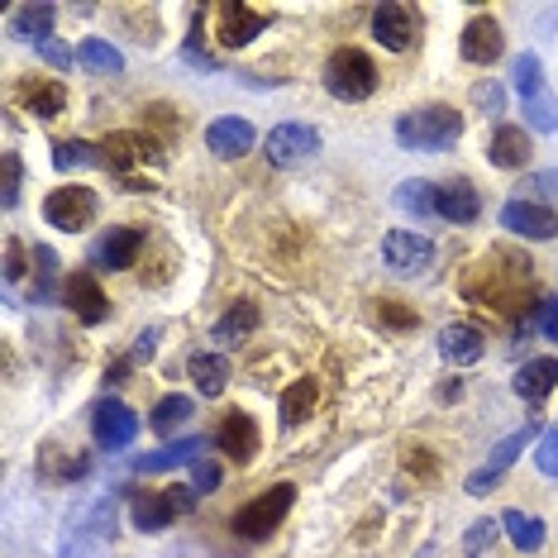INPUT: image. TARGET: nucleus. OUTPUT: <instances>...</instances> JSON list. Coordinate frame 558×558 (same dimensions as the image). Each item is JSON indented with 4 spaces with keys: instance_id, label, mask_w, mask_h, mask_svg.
Instances as JSON below:
<instances>
[{
    "instance_id": "a211bd4d",
    "label": "nucleus",
    "mask_w": 558,
    "mask_h": 558,
    "mask_svg": "<svg viewBox=\"0 0 558 558\" xmlns=\"http://www.w3.org/2000/svg\"><path fill=\"white\" fill-rule=\"evenodd\" d=\"M134 525L144 530H162V525H172L177 515H182V506H177V497H172V487L168 492H134Z\"/></svg>"
},
{
    "instance_id": "e433bc0d",
    "label": "nucleus",
    "mask_w": 558,
    "mask_h": 558,
    "mask_svg": "<svg viewBox=\"0 0 558 558\" xmlns=\"http://www.w3.org/2000/svg\"><path fill=\"white\" fill-rule=\"evenodd\" d=\"M92 72H120L124 68V58H120V48H110V44H100V39H86L82 44V53H77Z\"/></svg>"
},
{
    "instance_id": "20e7f679",
    "label": "nucleus",
    "mask_w": 558,
    "mask_h": 558,
    "mask_svg": "<svg viewBox=\"0 0 558 558\" xmlns=\"http://www.w3.org/2000/svg\"><path fill=\"white\" fill-rule=\"evenodd\" d=\"M291 497H296V487H291V482H277L272 492H263V497H253L248 506H239L234 520H230L234 535H239V539H268L272 530L287 520Z\"/></svg>"
},
{
    "instance_id": "6ab92c4d",
    "label": "nucleus",
    "mask_w": 558,
    "mask_h": 558,
    "mask_svg": "<svg viewBox=\"0 0 558 558\" xmlns=\"http://www.w3.org/2000/svg\"><path fill=\"white\" fill-rule=\"evenodd\" d=\"M138 248H144V230H110L96 244V263L110 268V272H124V268L138 263Z\"/></svg>"
},
{
    "instance_id": "393cba45",
    "label": "nucleus",
    "mask_w": 558,
    "mask_h": 558,
    "mask_svg": "<svg viewBox=\"0 0 558 558\" xmlns=\"http://www.w3.org/2000/svg\"><path fill=\"white\" fill-rule=\"evenodd\" d=\"M53 20H58L53 5H20L15 20H10V29H15L20 39H29V44H48V29H53Z\"/></svg>"
},
{
    "instance_id": "ea45409f",
    "label": "nucleus",
    "mask_w": 558,
    "mask_h": 558,
    "mask_svg": "<svg viewBox=\"0 0 558 558\" xmlns=\"http://www.w3.org/2000/svg\"><path fill=\"white\" fill-rule=\"evenodd\" d=\"M535 463H539V473H544V477H558V429H549V435L539 439Z\"/></svg>"
},
{
    "instance_id": "7c9ffc66",
    "label": "nucleus",
    "mask_w": 558,
    "mask_h": 558,
    "mask_svg": "<svg viewBox=\"0 0 558 558\" xmlns=\"http://www.w3.org/2000/svg\"><path fill=\"white\" fill-rule=\"evenodd\" d=\"M53 162L62 172H77V168H92V162H100V154L86 138H62V144H53Z\"/></svg>"
},
{
    "instance_id": "b1692460",
    "label": "nucleus",
    "mask_w": 558,
    "mask_h": 558,
    "mask_svg": "<svg viewBox=\"0 0 558 558\" xmlns=\"http://www.w3.org/2000/svg\"><path fill=\"white\" fill-rule=\"evenodd\" d=\"M501 535L515 544L520 554H535L544 544V520L539 515H525V511H506L501 515Z\"/></svg>"
},
{
    "instance_id": "ddd939ff",
    "label": "nucleus",
    "mask_w": 558,
    "mask_h": 558,
    "mask_svg": "<svg viewBox=\"0 0 558 558\" xmlns=\"http://www.w3.org/2000/svg\"><path fill=\"white\" fill-rule=\"evenodd\" d=\"M225 453H230V463H248L253 453H258V425H253L248 411H230L220 421V435H215Z\"/></svg>"
},
{
    "instance_id": "de8ad7c7",
    "label": "nucleus",
    "mask_w": 558,
    "mask_h": 558,
    "mask_svg": "<svg viewBox=\"0 0 558 558\" xmlns=\"http://www.w3.org/2000/svg\"><path fill=\"white\" fill-rule=\"evenodd\" d=\"M215 482H220V468H215V463H196V492H215Z\"/></svg>"
},
{
    "instance_id": "aec40b11",
    "label": "nucleus",
    "mask_w": 558,
    "mask_h": 558,
    "mask_svg": "<svg viewBox=\"0 0 558 558\" xmlns=\"http://www.w3.org/2000/svg\"><path fill=\"white\" fill-rule=\"evenodd\" d=\"M477 210H482V201H477V192L468 182H444V186H435V215H444V220L468 225V220H477Z\"/></svg>"
},
{
    "instance_id": "bb28decb",
    "label": "nucleus",
    "mask_w": 558,
    "mask_h": 558,
    "mask_svg": "<svg viewBox=\"0 0 558 558\" xmlns=\"http://www.w3.org/2000/svg\"><path fill=\"white\" fill-rule=\"evenodd\" d=\"M192 377H196L201 397H220L225 383H230V363H225L220 353H196V359H192Z\"/></svg>"
},
{
    "instance_id": "7ed1b4c3",
    "label": "nucleus",
    "mask_w": 558,
    "mask_h": 558,
    "mask_svg": "<svg viewBox=\"0 0 558 558\" xmlns=\"http://www.w3.org/2000/svg\"><path fill=\"white\" fill-rule=\"evenodd\" d=\"M325 86H329V96H339V100H367L377 92L373 58H367L363 48H339V53L325 62Z\"/></svg>"
},
{
    "instance_id": "2f4dec72",
    "label": "nucleus",
    "mask_w": 558,
    "mask_h": 558,
    "mask_svg": "<svg viewBox=\"0 0 558 558\" xmlns=\"http://www.w3.org/2000/svg\"><path fill=\"white\" fill-rule=\"evenodd\" d=\"M530 435H535V421H530L525 429H515V435H511V439H501V444H497V449H492V459H487V468H482V473L501 477V473H506V468H511V463H515V453H520V449H525V444H530Z\"/></svg>"
},
{
    "instance_id": "4468645a",
    "label": "nucleus",
    "mask_w": 558,
    "mask_h": 558,
    "mask_svg": "<svg viewBox=\"0 0 558 558\" xmlns=\"http://www.w3.org/2000/svg\"><path fill=\"white\" fill-rule=\"evenodd\" d=\"M158 158V138L154 134H110L106 144H100V162L106 168H134V162H148Z\"/></svg>"
},
{
    "instance_id": "49530a36",
    "label": "nucleus",
    "mask_w": 558,
    "mask_h": 558,
    "mask_svg": "<svg viewBox=\"0 0 558 558\" xmlns=\"http://www.w3.org/2000/svg\"><path fill=\"white\" fill-rule=\"evenodd\" d=\"M39 53H44L48 62H53V68H72V53H68V48H62V44H53V39L39 44Z\"/></svg>"
},
{
    "instance_id": "f8f14e48",
    "label": "nucleus",
    "mask_w": 558,
    "mask_h": 558,
    "mask_svg": "<svg viewBox=\"0 0 558 558\" xmlns=\"http://www.w3.org/2000/svg\"><path fill=\"white\" fill-rule=\"evenodd\" d=\"M215 20H220V39L225 48H244L253 34H263V24H268V15L263 10H248V5H239V0H225L220 10H215Z\"/></svg>"
},
{
    "instance_id": "f257e3e1",
    "label": "nucleus",
    "mask_w": 558,
    "mask_h": 558,
    "mask_svg": "<svg viewBox=\"0 0 558 558\" xmlns=\"http://www.w3.org/2000/svg\"><path fill=\"white\" fill-rule=\"evenodd\" d=\"M530 291H535V268L511 248L482 253L473 268L463 272V296L497 315H520L530 306Z\"/></svg>"
},
{
    "instance_id": "f03ea898",
    "label": "nucleus",
    "mask_w": 558,
    "mask_h": 558,
    "mask_svg": "<svg viewBox=\"0 0 558 558\" xmlns=\"http://www.w3.org/2000/svg\"><path fill=\"white\" fill-rule=\"evenodd\" d=\"M463 134V116L453 106H425L397 120V138L401 148H421V154H439L453 148V138Z\"/></svg>"
},
{
    "instance_id": "1a4fd4ad",
    "label": "nucleus",
    "mask_w": 558,
    "mask_h": 558,
    "mask_svg": "<svg viewBox=\"0 0 558 558\" xmlns=\"http://www.w3.org/2000/svg\"><path fill=\"white\" fill-rule=\"evenodd\" d=\"M383 258L397 272H425L429 263H435V244H429L425 234H415V230H391L383 239Z\"/></svg>"
},
{
    "instance_id": "0eeeda50",
    "label": "nucleus",
    "mask_w": 558,
    "mask_h": 558,
    "mask_svg": "<svg viewBox=\"0 0 558 558\" xmlns=\"http://www.w3.org/2000/svg\"><path fill=\"white\" fill-rule=\"evenodd\" d=\"M415 29H421V15L411 5H401V0H387V5L373 10V34L391 53H405L415 44Z\"/></svg>"
},
{
    "instance_id": "c756f323",
    "label": "nucleus",
    "mask_w": 558,
    "mask_h": 558,
    "mask_svg": "<svg viewBox=\"0 0 558 558\" xmlns=\"http://www.w3.org/2000/svg\"><path fill=\"white\" fill-rule=\"evenodd\" d=\"M192 415H196V411H192V401H186V397H162V401L154 405V421H148V425H154L158 435H172V429L186 425Z\"/></svg>"
},
{
    "instance_id": "6e6552de",
    "label": "nucleus",
    "mask_w": 558,
    "mask_h": 558,
    "mask_svg": "<svg viewBox=\"0 0 558 558\" xmlns=\"http://www.w3.org/2000/svg\"><path fill=\"white\" fill-rule=\"evenodd\" d=\"M92 435L100 449H130L138 435V415L124 401H100L92 411Z\"/></svg>"
},
{
    "instance_id": "2eb2a0df",
    "label": "nucleus",
    "mask_w": 558,
    "mask_h": 558,
    "mask_svg": "<svg viewBox=\"0 0 558 558\" xmlns=\"http://www.w3.org/2000/svg\"><path fill=\"white\" fill-rule=\"evenodd\" d=\"M206 148H210L215 158H244L248 148H253V124L239 120V116L215 120L210 130H206Z\"/></svg>"
},
{
    "instance_id": "a18cd8bd",
    "label": "nucleus",
    "mask_w": 558,
    "mask_h": 558,
    "mask_svg": "<svg viewBox=\"0 0 558 558\" xmlns=\"http://www.w3.org/2000/svg\"><path fill=\"white\" fill-rule=\"evenodd\" d=\"M530 186H535L539 196H549V201H558V172H535L530 177Z\"/></svg>"
},
{
    "instance_id": "412c9836",
    "label": "nucleus",
    "mask_w": 558,
    "mask_h": 558,
    "mask_svg": "<svg viewBox=\"0 0 558 558\" xmlns=\"http://www.w3.org/2000/svg\"><path fill=\"white\" fill-rule=\"evenodd\" d=\"M554 387H558V359H530L515 373V391L525 401H544Z\"/></svg>"
},
{
    "instance_id": "58836bf2",
    "label": "nucleus",
    "mask_w": 558,
    "mask_h": 558,
    "mask_svg": "<svg viewBox=\"0 0 558 558\" xmlns=\"http://www.w3.org/2000/svg\"><path fill=\"white\" fill-rule=\"evenodd\" d=\"M0 168H5V186H0V206L15 210V206H20V158H15V154H5V158H0Z\"/></svg>"
},
{
    "instance_id": "cd10ccee",
    "label": "nucleus",
    "mask_w": 558,
    "mask_h": 558,
    "mask_svg": "<svg viewBox=\"0 0 558 558\" xmlns=\"http://www.w3.org/2000/svg\"><path fill=\"white\" fill-rule=\"evenodd\" d=\"M20 96H24V106H29L39 120H53L58 110L68 106V92H62L58 82H24V86H20Z\"/></svg>"
},
{
    "instance_id": "79ce46f5",
    "label": "nucleus",
    "mask_w": 558,
    "mask_h": 558,
    "mask_svg": "<svg viewBox=\"0 0 558 558\" xmlns=\"http://www.w3.org/2000/svg\"><path fill=\"white\" fill-rule=\"evenodd\" d=\"M377 320L391 325V329H405V325H415V315H411V311H401L397 301H383V306H377Z\"/></svg>"
},
{
    "instance_id": "72a5a7b5",
    "label": "nucleus",
    "mask_w": 558,
    "mask_h": 558,
    "mask_svg": "<svg viewBox=\"0 0 558 558\" xmlns=\"http://www.w3.org/2000/svg\"><path fill=\"white\" fill-rule=\"evenodd\" d=\"M397 206L405 215H429V210H435V186H429V182H401L397 186Z\"/></svg>"
},
{
    "instance_id": "39448f33",
    "label": "nucleus",
    "mask_w": 558,
    "mask_h": 558,
    "mask_svg": "<svg viewBox=\"0 0 558 558\" xmlns=\"http://www.w3.org/2000/svg\"><path fill=\"white\" fill-rule=\"evenodd\" d=\"M44 220L62 234H82L86 225L96 220V192L92 186H58V192L44 201Z\"/></svg>"
},
{
    "instance_id": "4be33fe9",
    "label": "nucleus",
    "mask_w": 558,
    "mask_h": 558,
    "mask_svg": "<svg viewBox=\"0 0 558 558\" xmlns=\"http://www.w3.org/2000/svg\"><path fill=\"white\" fill-rule=\"evenodd\" d=\"M487 158L497 162V168H525V162H530V134L515 130V124H501V130L492 134Z\"/></svg>"
},
{
    "instance_id": "a19ab883",
    "label": "nucleus",
    "mask_w": 558,
    "mask_h": 558,
    "mask_svg": "<svg viewBox=\"0 0 558 558\" xmlns=\"http://www.w3.org/2000/svg\"><path fill=\"white\" fill-rule=\"evenodd\" d=\"M530 325H535V329H544V335H549V339H558V296L539 301V311L530 315Z\"/></svg>"
},
{
    "instance_id": "a878e982",
    "label": "nucleus",
    "mask_w": 558,
    "mask_h": 558,
    "mask_svg": "<svg viewBox=\"0 0 558 558\" xmlns=\"http://www.w3.org/2000/svg\"><path fill=\"white\" fill-rule=\"evenodd\" d=\"M315 397H320V387L311 383V377H301V383H291L287 391H282V425L287 429H296L306 415L315 411Z\"/></svg>"
},
{
    "instance_id": "9d476101",
    "label": "nucleus",
    "mask_w": 558,
    "mask_h": 558,
    "mask_svg": "<svg viewBox=\"0 0 558 558\" xmlns=\"http://www.w3.org/2000/svg\"><path fill=\"white\" fill-rule=\"evenodd\" d=\"M501 225L520 239H558V215L549 206H539V201H511L501 210Z\"/></svg>"
},
{
    "instance_id": "f3484780",
    "label": "nucleus",
    "mask_w": 558,
    "mask_h": 558,
    "mask_svg": "<svg viewBox=\"0 0 558 558\" xmlns=\"http://www.w3.org/2000/svg\"><path fill=\"white\" fill-rule=\"evenodd\" d=\"M439 353H444V363L468 367V363H477L482 353H487V339H482L477 325H449L439 335Z\"/></svg>"
},
{
    "instance_id": "4c0bfd02",
    "label": "nucleus",
    "mask_w": 558,
    "mask_h": 558,
    "mask_svg": "<svg viewBox=\"0 0 558 558\" xmlns=\"http://www.w3.org/2000/svg\"><path fill=\"white\" fill-rule=\"evenodd\" d=\"M473 106H477L487 120H497V116H506V92H501L497 82H477V86H473Z\"/></svg>"
},
{
    "instance_id": "c03bdc74",
    "label": "nucleus",
    "mask_w": 558,
    "mask_h": 558,
    "mask_svg": "<svg viewBox=\"0 0 558 558\" xmlns=\"http://www.w3.org/2000/svg\"><path fill=\"white\" fill-rule=\"evenodd\" d=\"M405 468L421 477H435V459H429V449H405Z\"/></svg>"
},
{
    "instance_id": "c9c22d12",
    "label": "nucleus",
    "mask_w": 558,
    "mask_h": 558,
    "mask_svg": "<svg viewBox=\"0 0 558 558\" xmlns=\"http://www.w3.org/2000/svg\"><path fill=\"white\" fill-rule=\"evenodd\" d=\"M501 535V520H477L473 530H468V539H463V554L468 558H492V544H497Z\"/></svg>"
},
{
    "instance_id": "c85d7f7f",
    "label": "nucleus",
    "mask_w": 558,
    "mask_h": 558,
    "mask_svg": "<svg viewBox=\"0 0 558 558\" xmlns=\"http://www.w3.org/2000/svg\"><path fill=\"white\" fill-rule=\"evenodd\" d=\"M253 329H258V306H253V301H234V306L220 315V325H215V339L234 344V339L253 335Z\"/></svg>"
},
{
    "instance_id": "5701e85b",
    "label": "nucleus",
    "mask_w": 558,
    "mask_h": 558,
    "mask_svg": "<svg viewBox=\"0 0 558 558\" xmlns=\"http://www.w3.org/2000/svg\"><path fill=\"white\" fill-rule=\"evenodd\" d=\"M206 449V439L201 435H186V439H177L168 444V449H158V453H148V459H138L134 468L138 473H162V468H182V463H196V453Z\"/></svg>"
},
{
    "instance_id": "37998d69",
    "label": "nucleus",
    "mask_w": 558,
    "mask_h": 558,
    "mask_svg": "<svg viewBox=\"0 0 558 558\" xmlns=\"http://www.w3.org/2000/svg\"><path fill=\"white\" fill-rule=\"evenodd\" d=\"M20 272H24V248L20 239H5V282H15Z\"/></svg>"
},
{
    "instance_id": "09e8293b",
    "label": "nucleus",
    "mask_w": 558,
    "mask_h": 558,
    "mask_svg": "<svg viewBox=\"0 0 558 558\" xmlns=\"http://www.w3.org/2000/svg\"><path fill=\"white\" fill-rule=\"evenodd\" d=\"M154 339H158V335H138V344H134V359H148V353H154Z\"/></svg>"
},
{
    "instance_id": "473e14b6",
    "label": "nucleus",
    "mask_w": 558,
    "mask_h": 558,
    "mask_svg": "<svg viewBox=\"0 0 558 558\" xmlns=\"http://www.w3.org/2000/svg\"><path fill=\"white\" fill-rule=\"evenodd\" d=\"M511 82H515V92L525 96V100H535L539 92H549V86H544V68H539V58H535V53H520V58H515Z\"/></svg>"
},
{
    "instance_id": "423d86ee",
    "label": "nucleus",
    "mask_w": 558,
    "mask_h": 558,
    "mask_svg": "<svg viewBox=\"0 0 558 558\" xmlns=\"http://www.w3.org/2000/svg\"><path fill=\"white\" fill-rule=\"evenodd\" d=\"M315 148H320V134L311 130V124H277V130L263 138V154L277 168H301V162L315 158Z\"/></svg>"
},
{
    "instance_id": "9b49d317",
    "label": "nucleus",
    "mask_w": 558,
    "mask_h": 558,
    "mask_svg": "<svg viewBox=\"0 0 558 558\" xmlns=\"http://www.w3.org/2000/svg\"><path fill=\"white\" fill-rule=\"evenodd\" d=\"M62 301H68L82 325H100L110 315V301H106V291L96 287L92 272H72L68 282H62Z\"/></svg>"
},
{
    "instance_id": "f704fd0d",
    "label": "nucleus",
    "mask_w": 558,
    "mask_h": 558,
    "mask_svg": "<svg viewBox=\"0 0 558 558\" xmlns=\"http://www.w3.org/2000/svg\"><path fill=\"white\" fill-rule=\"evenodd\" d=\"M525 120H530V130L554 134V130H558V100H554L549 92H539L535 100H525Z\"/></svg>"
},
{
    "instance_id": "dca6fc26",
    "label": "nucleus",
    "mask_w": 558,
    "mask_h": 558,
    "mask_svg": "<svg viewBox=\"0 0 558 558\" xmlns=\"http://www.w3.org/2000/svg\"><path fill=\"white\" fill-rule=\"evenodd\" d=\"M463 58L468 62H482V68L501 58V24L492 20V15L468 20V29H463Z\"/></svg>"
}]
</instances>
